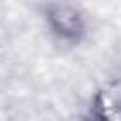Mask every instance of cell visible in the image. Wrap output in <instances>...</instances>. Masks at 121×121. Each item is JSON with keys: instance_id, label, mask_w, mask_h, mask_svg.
Instances as JSON below:
<instances>
[{"instance_id": "cell-2", "label": "cell", "mask_w": 121, "mask_h": 121, "mask_svg": "<svg viewBox=\"0 0 121 121\" xmlns=\"http://www.w3.org/2000/svg\"><path fill=\"white\" fill-rule=\"evenodd\" d=\"M83 121H117V98L113 91H100L95 95L91 108Z\"/></svg>"}, {"instance_id": "cell-1", "label": "cell", "mask_w": 121, "mask_h": 121, "mask_svg": "<svg viewBox=\"0 0 121 121\" xmlns=\"http://www.w3.org/2000/svg\"><path fill=\"white\" fill-rule=\"evenodd\" d=\"M45 23L49 30L62 42L76 43L83 38L87 21L83 11L68 2V0H55L45 8Z\"/></svg>"}]
</instances>
